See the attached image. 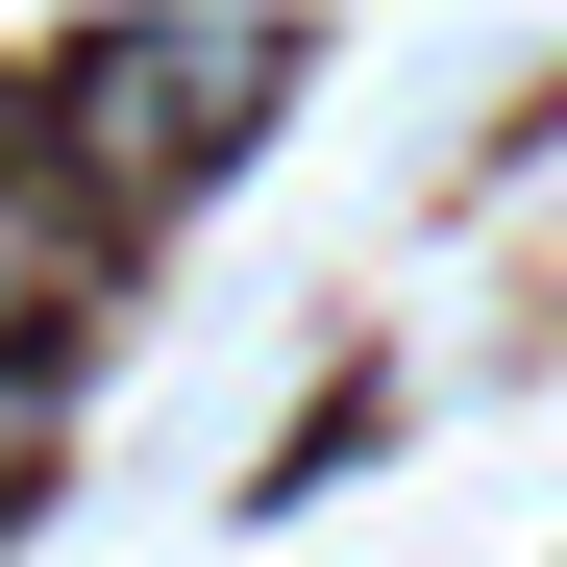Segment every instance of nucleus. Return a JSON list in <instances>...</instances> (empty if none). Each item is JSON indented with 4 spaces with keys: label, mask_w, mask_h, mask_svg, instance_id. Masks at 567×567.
<instances>
[{
    "label": "nucleus",
    "mask_w": 567,
    "mask_h": 567,
    "mask_svg": "<svg viewBox=\"0 0 567 567\" xmlns=\"http://www.w3.org/2000/svg\"><path fill=\"white\" fill-rule=\"evenodd\" d=\"M297 74V25H124V50H74V100H100V148L148 173V148H198L173 100H271Z\"/></svg>",
    "instance_id": "f257e3e1"
},
{
    "label": "nucleus",
    "mask_w": 567,
    "mask_h": 567,
    "mask_svg": "<svg viewBox=\"0 0 567 567\" xmlns=\"http://www.w3.org/2000/svg\"><path fill=\"white\" fill-rule=\"evenodd\" d=\"M50 297V198H0V321H25Z\"/></svg>",
    "instance_id": "f03ea898"
}]
</instances>
